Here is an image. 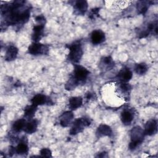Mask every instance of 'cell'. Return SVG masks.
<instances>
[{
  "label": "cell",
  "instance_id": "1",
  "mask_svg": "<svg viewBox=\"0 0 158 158\" xmlns=\"http://www.w3.org/2000/svg\"><path fill=\"white\" fill-rule=\"evenodd\" d=\"M31 6L25 1H14L1 6V14L3 20L1 27L4 25V28L8 26L18 27L26 23L30 17Z\"/></svg>",
  "mask_w": 158,
  "mask_h": 158
},
{
  "label": "cell",
  "instance_id": "2",
  "mask_svg": "<svg viewBox=\"0 0 158 158\" xmlns=\"http://www.w3.org/2000/svg\"><path fill=\"white\" fill-rule=\"evenodd\" d=\"M67 47L69 49L67 59L73 64L78 63L83 54L81 44L79 41L73 42L72 44L67 45Z\"/></svg>",
  "mask_w": 158,
  "mask_h": 158
},
{
  "label": "cell",
  "instance_id": "3",
  "mask_svg": "<svg viewBox=\"0 0 158 158\" xmlns=\"http://www.w3.org/2000/svg\"><path fill=\"white\" fill-rule=\"evenodd\" d=\"M144 132L143 129L139 126L134 127L130 131V138L131 141L129 144L128 148L131 151H133L136 149L144 141Z\"/></svg>",
  "mask_w": 158,
  "mask_h": 158
},
{
  "label": "cell",
  "instance_id": "4",
  "mask_svg": "<svg viewBox=\"0 0 158 158\" xmlns=\"http://www.w3.org/2000/svg\"><path fill=\"white\" fill-rule=\"evenodd\" d=\"M89 73V71L83 66L79 64H74V69L70 76L76 80L78 85L85 84Z\"/></svg>",
  "mask_w": 158,
  "mask_h": 158
},
{
  "label": "cell",
  "instance_id": "5",
  "mask_svg": "<svg viewBox=\"0 0 158 158\" xmlns=\"http://www.w3.org/2000/svg\"><path fill=\"white\" fill-rule=\"evenodd\" d=\"M91 123V120L89 117H83L78 118L73 122L72 127L70 130L71 135H75L82 132L85 128L89 127Z\"/></svg>",
  "mask_w": 158,
  "mask_h": 158
},
{
  "label": "cell",
  "instance_id": "6",
  "mask_svg": "<svg viewBox=\"0 0 158 158\" xmlns=\"http://www.w3.org/2000/svg\"><path fill=\"white\" fill-rule=\"evenodd\" d=\"M49 46L40 43L33 42L28 48V52L33 56L47 55L49 52Z\"/></svg>",
  "mask_w": 158,
  "mask_h": 158
},
{
  "label": "cell",
  "instance_id": "7",
  "mask_svg": "<svg viewBox=\"0 0 158 158\" xmlns=\"http://www.w3.org/2000/svg\"><path fill=\"white\" fill-rule=\"evenodd\" d=\"M31 104H33L36 106H41L44 104H53V102L52 101L50 98L42 94H37L35 96H34L31 99Z\"/></svg>",
  "mask_w": 158,
  "mask_h": 158
},
{
  "label": "cell",
  "instance_id": "8",
  "mask_svg": "<svg viewBox=\"0 0 158 158\" xmlns=\"http://www.w3.org/2000/svg\"><path fill=\"white\" fill-rule=\"evenodd\" d=\"M88 9V2L85 0H78L74 2V14L77 15H83Z\"/></svg>",
  "mask_w": 158,
  "mask_h": 158
},
{
  "label": "cell",
  "instance_id": "9",
  "mask_svg": "<svg viewBox=\"0 0 158 158\" xmlns=\"http://www.w3.org/2000/svg\"><path fill=\"white\" fill-rule=\"evenodd\" d=\"M133 73L130 69L125 67L118 72L116 78L120 82L127 83L131 79Z\"/></svg>",
  "mask_w": 158,
  "mask_h": 158
},
{
  "label": "cell",
  "instance_id": "10",
  "mask_svg": "<svg viewBox=\"0 0 158 158\" xmlns=\"http://www.w3.org/2000/svg\"><path fill=\"white\" fill-rule=\"evenodd\" d=\"M157 122L155 119L149 120L145 124L144 132L145 135L152 136L157 133Z\"/></svg>",
  "mask_w": 158,
  "mask_h": 158
},
{
  "label": "cell",
  "instance_id": "11",
  "mask_svg": "<svg viewBox=\"0 0 158 158\" xmlns=\"http://www.w3.org/2000/svg\"><path fill=\"white\" fill-rule=\"evenodd\" d=\"M91 43L94 44H99L105 41L106 36L104 33L101 30H95L92 31L90 36Z\"/></svg>",
  "mask_w": 158,
  "mask_h": 158
},
{
  "label": "cell",
  "instance_id": "12",
  "mask_svg": "<svg viewBox=\"0 0 158 158\" xmlns=\"http://www.w3.org/2000/svg\"><path fill=\"white\" fill-rule=\"evenodd\" d=\"M74 115L71 110L64 112L59 117V123L62 127H69L72 122Z\"/></svg>",
  "mask_w": 158,
  "mask_h": 158
},
{
  "label": "cell",
  "instance_id": "13",
  "mask_svg": "<svg viewBox=\"0 0 158 158\" xmlns=\"http://www.w3.org/2000/svg\"><path fill=\"white\" fill-rule=\"evenodd\" d=\"M44 25H36L33 28V33L31 35V40L35 43H39L43 36Z\"/></svg>",
  "mask_w": 158,
  "mask_h": 158
},
{
  "label": "cell",
  "instance_id": "14",
  "mask_svg": "<svg viewBox=\"0 0 158 158\" xmlns=\"http://www.w3.org/2000/svg\"><path fill=\"white\" fill-rule=\"evenodd\" d=\"M96 135L98 138H101L103 136L110 137L112 135V130L107 125L101 124L97 128Z\"/></svg>",
  "mask_w": 158,
  "mask_h": 158
},
{
  "label": "cell",
  "instance_id": "15",
  "mask_svg": "<svg viewBox=\"0 0 158 158\" xmlns=\"http://www.w3.org/2000/svg\"><path fill=\"white\" fill-rule=\"evenodd\" d=\"M15 153L19 155L27 154L28 152V146L27 144V139L25 136L22 138L17 146L15 148Z\"/></svg>",
  "mask_w": 158,
  "mask_h": 158
},
{
  "label": "cell",
  "instance_id": "16",
  "mask_svg": "<svg viewBox=\"0 0 158 158\" xmlns=\"http://www.w3.org/2000/svg\"><path fill=\"white\" fill-rule=\"evenodd\" d=\"M115 63L110 56L103 57L99 63V67L101 70L107 71L111 70L114 67Z\"/></svg>",
  "mask_w": 158,
  "mask_h": 158
},
{
  "label": "cell",
  "instance_id": "17",
  "mask_svg": "<svg viewBox=\"0 0 158 158\" xmlns=\"http://www.w3.org/2000/svg\"><path fill=\"white\" fill-rule=\"evenodd\" d=\"M19 52L18 48L15 46H9L6 51L4 59L6 61H12L15 60Z\"/></svg>",
  "mask_w": 158,
  "mask_h": 158
},
{
  "label": "cell",
  "instance_id": "18",
  "mask_svg": "<svg viewBox=\"0 0 158 158\" xmlns=\"http://www.w3.org/2000/svg\"><path fill=\"white\" fill-rule=\"evenodd\" d=\"M38 125V121L36 119L32 118L29 120L25 124L23 131L27 134H32L36 131Z\"/></svg>",
  "mask_w": 158,
  "mask_h": 158
},
{
  "label": "cell",
  "instance_id": "19",
  "mask_svg": "<svg viewBox=\"0 0 158 158\" xmlns=\"http://www.w3.org/2000/svg\"><path fill=\"white\" fill-rule=\"evenodd\" d=\"M83 104V98L80 96L71 97L69 100V108L71 110H75L80 107Z\"/></svg>",
  "mask_w": 158,
  "mask_h": 158
},
{
  "label": "cell",
  "instance_id": "20",
  "mask_svg": "<svg viewBox=\"0 0 158 158\" xmlns=\"http://www.w3.org/2000/svg\"><path fill=\"white\" fill-rule=\"evenodd\" d=\"M120 119L123 125H130L133 120V114L129 110H124L121 113Z\"/></svg>",
  "mask_w": 158,
  "mask_h": 158
},
{
  "label": "cell",
  "instance_id": "21",
  "mask_svg": "<svg viewBox=\"0 0 158 158\" xmlns=\"http://www.w3.org/2000/svg\"><path fill=\"white\" fill-rule=\"evenodd\" d=\"M152 1H139L137 2L136 9L138 14H145L149 7L152 4Z\"/></svg>",
  "mask_w": 158,
  "mask_h": 158
},
{
  "label": "cell",
  "instance_id": "22",
  "mask_svg": "<svg viewBox=\"0 0 158 158\" xmlns=\"http://www.w3.org/2000/svg\"><path fill=\"white\" fill-rule=\"evenodd\" d=\"M38 106L33 104L27 106L24 109V117L28 120H31L33 118L37 110Z\"/></svg>",
  "mask_w": 158,
  "mask_h": 158
},
{
  "label": "cell",
  "instance_id": "23",
  "mask_svg": "<svg viewBox=\"0 0 158 158\" xmlns=\"http://www.w3.org/2000/svg\"><path fill=\"white\" fill-rule=\"evenodd\" d=\"M118 84V85L117 89L118 92L122 94H124L125 96H128L131 90V86L128 83L119 82Z\"/></svg>",
  "mask_w": 158,
  "mask_h": 158
},
{
  "label": "cell",
  "instance_id": "24",
  "mask_svg": "<svg viewBox=\"0 0 158 158\" xmlns=\"http://www.w3.org/2000/svg\"><path fill=\"white\" fill-rule=\"evenodd\" d=\"M27 122L25 118H21L16 120L12 125V130L15 133H19L23 130Z\"/></svg>",
  "mask_w": 158,
  "mask_h": 158
},
{
  "label": "cell",
  "instance_id": "25",
  "mask_svg": "<svg viewBox=\"0 0 158 158\" xmlns=\"http://www.w3.org/2000/svg\"><path fill=\"white\" fill-rule=\"evenodd\" d=\"M135 72L139 75H144L148 70V67L147 65L146 64L144 63V62H141L139 64H136L134 68Z\"/></svg>",
  "mask_w": 158,
  "mask_h": 158
},
{
  "label": "cell",
  "instance_id": "26",
  "mask_svg": "<svg viewBox=\"0 0 158 158\" xmlns=\"http://www.w3.org/2000/svg\"><path fill=\"white\" fill-rule=\"evenodd\" d=\"M99 10H100V8L99 7L93 8L92 9H91V10H90V12L89 13L88 17L90 19H91V20H95L99 15Z\"/></svg>",
  "mask_w": 158,
  "mask_h": 158
},
{
  "label": "cell",
  "instance_id": "27",
  "mask_svg": "<svg viewBox=\"0 0 158 158\" xmlns=\"http://www.w3.org/2000/svg\"><path fill=\"white\" fill-rule=\"evenodd\" d=\"M40 154L41 157H51L52 152L49 148H43L40 150Z\"/></svg>",
  "mask_w": 158,
  "mask_h": 158
},
{
  "label": "cell",
  "instance_id": "28",
  "mask_svg": "<svg viewBox=\"0 0 158 158\" xmlns=\"http://www.w3.org/2000/svg\"><path fill=\"white\" fill-rule=\"evenodd\" d=\"M35 21L38 23V25H45L46 23V18L43 15H39L35 17Z\"/></svg>",
  "mask_w": 158,
  "mask_h": 158
},
{
  "label": "cell",
  "instance_id": "29",
  "mask_svg": "<svg viewBox=\"0 0 158 158\" xmlns=\"http://www.w3.org/2000/svg\"><path fill=\"white\" fill-rule=\"evenodd\" d=\"M94 96H96V94L93 93H91V92H88L86 94V98L88 100L91 99H94Z\"/></svg>",
  "mask_w": 158,
  "mask_h": 158
},
{
  "label": "cell",
  "instance_id": "30",
  "mask_svg": "<svg viewBox=\"0 0 158 158\" xmlns=\"http://www.w3.org/2000/svg\"><path fill=\"white\" fill-rule=\"evenodd\" d=\"M107 157V153L106 152H101L98 154V155L96 156V157Z\"/></svg>",
  "mask_w": 158,
  "mask_h": 158
}]
</instances>
